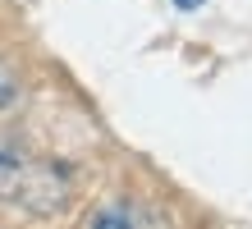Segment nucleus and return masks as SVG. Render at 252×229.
Masks as SVG:
<instances>
[{"instance_id":"obj_1","label":"nucleus","mask_w":252,"mask_h":229,"mask_svg":"<svg viewBox=\"0 0 252 229\" xmlns=\"http://www.w3.org/2000/svg\"><path fill=\"white\" fill-rule=\"evenodd\" d=\"M73 197V179L64 165L32 156L23 142L0 137V202L23 206L28 216H55Z\"/></svg>"},{"instance_id":"obj_2","label":"nucleus","mask_w":252,"mask_h":229,"mask_svg":"<svg viewBox=\"0 0 252 229\" xmlns=\"http://www.w3.org/2000/svg\"><path fill=\"white\" fill-rule=\"evenodd\" d=\"M147 220H152V211H138V206H124V202L101 206L87 216V225H147Z\"/></svg>"},{"instance_id":"obj_3","label":"nucleus","mask_w":252,"mask_h":229,"mask_svg":"<svg viewBox=\"0 0 252 229\" xmlns=\"http://www.w3.org/2000/svg\"><path fill=\"white\" fill-rule=\"evenodd\" d=\"M19 87H23V83H19V73H14L5 60H0V110H9V105L19 101Z\"/></svg>"},{"instance_id":"obj_4","label":"nucleus","mask_w":252,"mask_h":229,"mask_svg":"<svg viewBox=\"0 0 252 229\" xmlns=\"http://www.w3.org/2000/svg\"><path fill=\"white\" fill-rule=\"evenodd\" d=\"M206 0H174V9H202Z\"/></svg>"}]
</instances>
